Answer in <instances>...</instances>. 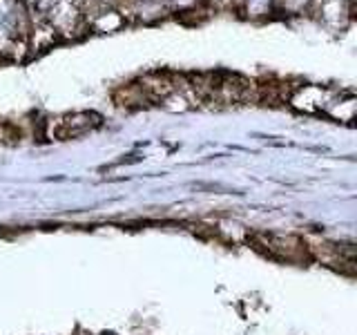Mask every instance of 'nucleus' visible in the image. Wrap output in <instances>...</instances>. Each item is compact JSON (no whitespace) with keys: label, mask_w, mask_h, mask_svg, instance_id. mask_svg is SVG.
Returning a JSON list of instances; mask_svg holds the SVG:
<instances>
[{"label":"nucleus","mask_w":357,"mask_h":335,"mask_svg":"<svg viewBox=\"0 0 357 335\" xmlns=\"http://www.w3.org/2000/svg\"><path fill=\"white\" fill-rule=\"evenodd\" d=\"M98 126H100V117L98 114L83 112V114H74V117H67L65 121H59L56 137H59V139H74V137H81V134L98 128Z\"/></svg>","instance_id":"1"}]
</instances>
